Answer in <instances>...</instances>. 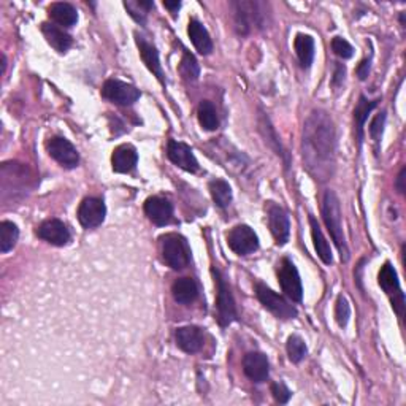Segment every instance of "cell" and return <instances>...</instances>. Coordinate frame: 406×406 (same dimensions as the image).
<instances>
[{
	"label": "cell",
	"mask_w": 406,
	"mask_h": 406,
	"mask_svg": "<svg viewBox=\"0 0 406 406\" xmlns=\"http://www.w3.org/2000/svg\"><path fill=\"white\" fill-rule=\"evenodd\" d=\"M144 214L155 226H169L174 221V205L170 203L169 198L153 196L144 202Z\"/></svg>",
	"instance_id": "14"
},
{
	"label": "cell",
	"mask_w": 406,
	"mask_h": 406,
	"mask_svg": "<svg viewBox=\"0 0 406 406\" xmlns=\"http://www.w3.org/2000/svg\"><path fill=\"white\" fill-rule=\"evenodd\" d=\"M378 282L382 291H384L389 297H391L392 308L396 310L398 318L403 319L405 314V296L400 289V281L397 276V271L394 269L391 262H386L381 267L380 275H378Z\"/></svg>",
	"instance_id": "6"
},
{
	"label": "cell",
	"mask_w": 406,
	"mask_h": 406,
	"mask_svg": "<svg viewBox=\"0 0 406 406\" xmlns=\"http://www.w3.org/2000/svg\"><path fill=\"white\" fill-rule=\"evenodd\" d=\"M357 76L360 78V80H366V76H369V74H370V60L369 59H365V60H362V62L359 64V67H357Z\"/></svg>",
	"instance_id": "39"
},
{
	"label": "cell",
	"mask_w": 406,
	"mask_h": 406,
	"mask_svg": "<svg viewBox=\"0 0 406 406\" xmlns=\"http://www.w3.org/2000/svg\"><path fill=\"white\" fill-rule=\"evenodd\" d=\"M322 218L330 232L332 240L335 242L338 251H340L343 262L349 260V248L344 238L343 226H341V208L340 200H338L337 194L333 191H327L322 198Z\"/></svg>",
	"instance_id": "2"
},
{
	"label": "cell",
	"mask_w": 406,
	"mask_h": 406,
	"mask_svg": "<svg viewBox=\"0 0 406 406\" xmlns=\"http://www.w3.org/2000/svg\"><path fill=\"white\" fill-rule=\"evenodd\" d=\"M135 42H137L138 51H140V58L143 60V64L148 67V70L151 71L155 78H158L160 85L165 86V75H164L162 65H160L158 49H155L154 44H151L149 42L144 40L143 37L138 35V33H135Z\"/></svg>",
	"instance_id": "18"
},
{
	"label": "cell",
	"mask_w": 406,
	"mask_h": 406,
	"mask_svg": "<svg viewBox=\"0 0 406 406\" xmlns=\"http://www.w3.org/2000/svg\"><path fill=\"white\" fill-rule=\"evenodd\" d=\"M171 294H174L175 302L180 305H191L198 297V286L192 278H180L171 286Z\"/></svg>",
	"instance_id": "23"
},
{
	"label": "cell",
	"mask_w": 406,
	"mask_h": 406,
	"mask_svg": "<svg viewBox=\"0 0 406 406\" xmlns=\"http://www.w3.org/2000/svg\"><path fill=\"white\" fill-rule=\"evenodd\" d=\"M187 33L192 44L196 46V49L200 54H203V56L211 54V51H213V42H211L210 33L207 29H205L202 22L197 19L189 21Z\"/></svg>",
	"instance_id": "21"
},
{
	"label": "cell",
	"mask_w": 406,
	"mask_h": 406,
	"mask_svg": "<svg viewBox=\"0 0 406 406\" xmlns=\"http://www.w3.org/2000/svg\"><path fill=\"white\" fill-rule=\"evenodd\" d=\"M227 243L233 253L238 255H248L259 248V238L251 227L246 224L235 226L227 233Z\"/></svg>",
	"instance_id": "10"
},
{
	"label": "cell",
	"mask_w": 406,
	"mask_h": 406,
	"mask_svg": "<svg viewBox=\"0 0 406 406\" xmlns=\"http://www.w3.org/2000/svg\"><path fill=\"white\" fill-rule=\"evenodd\" d=\"M48 15L56 24L64 26V27H71L78 22V11L74 5L67 2H56L51 7L48 8Z\"/></svg>",
	"instance_id": "24"
},
{
	"label": "cell",
	"mask_w": 406,
	"mask_h": 406,
	"mask_svg": "<svg viewBox=\"0 0 406 406\" xmlns=\"http://www.w3.org/2000/svg\"><path fill=\"white\" fill-rule=\"evenodd\" d=\"M124 7L127 11H129V15L133 19L143 24L144 19H146V13L154 7V3L143 2V0H140V2H124Z\"/></svg>",
	"instance_id": "33"
},
{
	"label": "cell",
	"mask_w": 406,
	"mask_h": 406,
	"mask_svg": "<svg viewBox=\"0 0 406 406\" xmlns=\"http://www.w3.org/2000/svg\"><path fill=\"white\" fill-rule=\"evenodd\" d=\"M140 96L142 94L135 86L119 80L105 81L102 87V97L116 105H121V107H130L140 99Z\"/></svg>",
	"instance_id": "9"
},
{
	"label": "cell",
	"mask_w": 406,
	"mask_h": 406,
	"mask_svg": "<svg viewBox=\"0 0 406 406\" xmlns=\"http://www.w3.org/2000/svg\"><path fill=\"white\" fill-rule=\"evenodd\" d=\"M167 158L180 169L189 171V174H196L198 170V162L194 155L192 149L189 144L176 140H170L167 144Z\"/></svg>",
	"instance_id": "15"
},
{
	"label": "cell",
	"mask_w": 406,
	"mask_h": 406,
	"mask_svg": "<svg viewBox=\"0 0 406 406\" xmlns=\"http://www.w3.org/2000/svg\"><path fill=\"white\" fill-rule=\"evenodd\" d=\"M197 118L202 129L205 130H216L219 127L218 113H216L214 105L210 100H202L197 108Z\"/></svg>",
	"instance_id": "29"
},
{
	"label": "cell",
	"mask_w": 406,
	"mask_h": 406,
	"mask_svg": "<svg viewBox=\"0 0 406 406\" xmlns=\"http://www.w3.org/2000/svg\"><path fill=\"white\" fill-rule=\"evenodd\" d=\"M180 74L186 81H197L200 75V67L196 59V56L189 51L183 53V59L180 64Z\"/></svg>",
	"instance_id": "32"
},
{
	"label": "cell",
	"mask_w": 406,
	"mask_h": 406,
	"mask_svg": "<svg viewBox=\"0 0 406 406\" xmlns=\"http://www.w3.org/2000/svg\"><path fill=\"white\" fill-rule=\"evenodd\" d=\"M344 74H346V69H344V65L341 64H337L335 65V74H333V86H340L343 80H344Z\"/></svg>",
	"instance_id": "38"
},
{
	"label": "cell",
	"mask_w": 406,
	"mask_h": 406,
	"mask_svg": "<svg viewBox=\"0 0 406 406\" xmlns=\"http://www.w3.org/2000/svg\"><path fill=\"white\" fill-rule=\"evenodd\" d=\"M380 100H369L364 96H360L357 105L354 108V121H355V129H357V140L359 144L364 140V127L365 122L369 119V115L378 107Z\"/></svg>",
	"instance_id": "26"
},
{
	"label": "cell",
	"mask_w": 406,
	"mask_h": 406,
	"mask_svg": "<svg viewBox=\"0 0 406 406\" xmlns=\"http://www.w3.org/2000/svg\"><path fill=\"white\" fill-rule=\"evenodd\" d=\"M76 216L85 229H94V227L102 226L107 218V205L100 198L87 197L80 203Z\"/></svg>",
	"instance_id": "11"
},
{
	"label": "cell",
	"mask_w": 406,
	"mask_h": 406,
	"mask_svg": "<svg viewBox=\"0 0 406 406\" xmlns=\"http://www.w3.org/2000/svg\"><path fill=\"white\" fill-rule=\"evenodd\" d=\"M267 213H269L270 232L276 244L278 246H285L289 242V235H291V222H289L287 213L275 203H269Z\"/></svg>",
	"instance_id": "13"
},
{
	"label": "cell",
	"mask_w": 406,
	"mask_h": 406,
	"mask_svg": "<svg viewBox=\"0 0 406 406\" xmlns=\"http://www.w3.org/2000/svg\"><path fill=\"white\" fill-rule=\"evenodd\" d=\"M48 154L65 169H75L80 164V154L76 148L64 137H53L46 142Z\"/></svg>",
	"instance_id": "12"
},
{
	"label": "cell",
	"mask_w": 406,
	"mask_h": 406,
	"mask_svg": "<svg viewBox=\"0 0 406 406\" xmlns=\"http://www.w3.org/2000/svg\"><path fill=\"white\" fill-rule=\"evenodd\" d=\"M294 48H296L297 58L305 69H308L314 59V38L305 33H297L294 40Z\"/></svg>",
	"instance_id": "27"
},
{
	"label": "cell",
	"mask_w": 406,
	"mask_h": 406,
	"mask_svg": "<svg viewBox=\"0 0 406 406\" xmlns=\"http://www.w3.org/2000/svg\"><path fill=\"white\" fill-rule=\"evenodd\" d=\"M176 346L187 354H196L203 348V332L196 325H185L175 332Z\"/></svg>",
	"instance_id": "19"
},
{
	"label": "cell",
	"mask_w": 406,
	"mask_h": 406,
	"mask_svg": "<svg viewBox=\"0 0 406 406\" xmlns=\"http://www.w3.org/2000/svg\"><path fill=\"white\" fill-rule=\"evenodd\" d=\"M332 51L337 56H340L341 59H351L354 56V48L348 40H344L341 37H335L332 40Z\"/></svg>",
	"instance_id": "35"
},
{
	"label": "cell",
	"mask_w": 406,
	"mask_h": 406,
	"mask_svg": "<svg viewBox=\"0 0 406 406\" xmlns=\"http://www.w3.org/2000/svg\"><path fill=\"white\" fill-rule=\"evenodd\" d=\"M286 349H287L289 359H291V362H294V364L302 362V360L307 357V354H308L307 344H305V341L298 335H291L287 338Z\"/></svg>",
	"instance_id": "31"
},
{
	"label": "cell",
	"mask_w": 406,
	"mask_h": 406,
	"mask_svg": "<svg viewBox=\"0 0 406 406\" xmlns=\"http://www.w3.org/2000/svg\"><path fill=\"white\" fill-rule=\"evenodd\" d=\"M349 318H351V305L344 296H338L335 307V319L340 327H346Z\"/></svg>",
	"instance_id": "34"
},
{
	"label": "cell",
	"mask_w": 406,
	"mask_h": 406,
	"mask_svg": "<svg viewBox=\"0 0 406 406\" xmlns=\"http://www.w3.org/2000/svg\"><path fill=\"white\" fill-rule=\"evenodd\" d=\"M162 259L170 269H186L191 262V248H189L186 238L178 235V233H167L162 237Z\"/></svg>",
	"instance_id": "4"
},
{
	"label": "cell",
	"mask_w": 406,
	"mask_h": 406,
	"mask_svg": "<svg viewBox=\"0 0 406 406\" xmlns=\"http://www.w3.org/2000/svg\"><path fill=\"white\" fill-rule=\"evenodd\" d=\"M208 189H210L211 198H213V202L218 205L219 208H227L232 203L233 194H232V187L227 181L224 180L210 181Z\"/></svg>",
	"instance_id": "28"
},
{
	"label": "cell",
	"mask_w": 406,
	"mask_h": 406,
	"mask_svg": "<svg viewBox=\"0 0 406 406\" xmlns=\"http://www.w3.org/2000/svg\"><path fill=\"white\" fill-rule=\"evenodd\" d=\"M405 175H406V169L403 167L402 170H400V174L397 176V181H396V187L400 194H405Z\"/></svg>",
	"instance_id": "40"
},
{
	"label": "cell",
	"mask_w": 406,
	"mask_h": 406,
	"mask_svg": "<svg viewBox=\"0 0 406 406\" xmlns=\"http://www.w3.org/2000/svg\"><path fill=\"white\" fill-rule=\"evenodd\" d=\"M310 226H311V237H313L314 248H316V253H318V255H319V259L325 265H332L333 264V254H332L330 244L327 243L324 233H322L321 227L318 224V221H316L313 216H310Z\"/></svg>",
	"instance_id": "25"
},
{
	"label": "cell",
	"mask_w": 406,
	"mask_h": 406,
	"mask_svg": "<svg viewBox=\"0 0 406 406\" xmlns=\"http://www.w3.org/2000/svg\"><path fill=\"white\" fill-rule=\"evenodd\" d=\"M19 238L18 226L13 224L11 221L0 222V253L7 254L16 246Z\"/></svg>",
	"instance_id": "30"
},
{
	"label": "cell",
	"mask_w": 406,
	"mask_h": 406,
	"mask_svg": "<svg viewBox=\"0 0 406 406\" xmlns=\"http://www.w3.org/2000/svg\"><path fill=\"white\" fill-rule=\"evenodd\" d=\"M278 280H280L282 292H285L292 302H302L303 298L302 280H300L296 264H294L291 259L282 257L281 262L278 264Z\"/></svg>",
	"instance_id": "7"
},
{
	"label": "cell",
	"mask_w": 406,
	"mask_h": 406,
	"mask_svg": "<svg viewBox=\"0 0 406 406\" xmlns=\"http://www.w3.org/2000/svg\"><path fill=\"white\" fill-rule=\"evenodd\" d=\"M384 124H386V113L382 111V113L376 115L375 119L371 121L370 124V135L373 138L376 144H380L381 142V137H382V132H384Z\"/></svg>",
	"instance_id": "36"
},
{
	"label": "cell",
	"mask_w": 406,
	"mask_h": 406,
	"mask_svg": "<svg viewBox=\"0 0 406 406\" xmlns=\"http://www.w3.org/2000/svg\"><path fill=\"white\" fill-rule=\"evenodd\" d=\"M233 16H235V27L238 33L246 35L251 32L255 26H259L262 19H260V8L262 3L259 2H246V0H240V2H233Z\"/></svg>",
	"instance_id": "8"
},
{
	"label": "cell",
	"mask_w": 406,
	"mask_h": 406,
	"mask_svg": "<svg viewBox=\"0 0 406 406\" xmlns=\"http://www.w3.org/2000/svg\"><path fill=\"white\" fill-rule=\"evenodd\" d=\"M5 69H7V58L5 56H2V71L5 74Z\"/></svg>",
	"instance_id": "42"
},
{
	"label": "cell",
	"mask_w": 406,
	"mask_h": 406,
	"mask_svg": "<svg viewBox=\"0 0 406 406\" xmlns=\"http://www.w3.org/2000/svg\"><path fill=\"white\" fill-rule=\"evenodd\" d=\"M164 7L167 10H170L171 13H176V11L181 8V2H178V0H176V2H164Z\"/></svg>",
	"instance_id": "41"
},
{
	"label": "cell",
	"mask_w": 406,
	"mask_h": 406,
	"mask_svg": "<svg viewBox=\"0 0 406 406\" xmlns=\"http://www.w3.org/2000/svg\"><path fill=\"white\" fill-rule=\"evenodd\" d=\"M243 371L249 380L257 382H265L270 376V362L264 353H248L243 357Z\"/></svg>",
	"instance_id": "17"
},
{
	"label": "cell",
	"mask_w": 406,
	"mask_h": 406,
	"mask_svg": "<svg viewBox=\"0 0 406 406\" xmlns=\"http://www.w3.org/2000/svg\"><path fill=\"white\" fill-rule=\"evenodd\" d=\"M42 33L44 35V38H46V42L60 54L69 51L71 43H74V40H71V37L69 35V33L64 32V29H60V27H58V26L49 24V22H43Z\"/></svg>",
	"instance_id": "22"
},
{
	"label": "cell",
	"mask_w": 406,
	"mask_h": 406,
	"mask_svg": "<svg viewBox=\"0 0 406 406\" xmlns=\"http://www.w3.org/2000/svg\"><path fill=\"white\" fill-rule=\"evenodd\" d=\"M213 276L216 281V291H218L216 292V313H218L216 318H218L221 327H227L238 319L235 298L232 296L226 278L218 269H213Z\"/></svg>",
	"instance_id": "3"
},
{
	"label": "cell",
	"mask_w": 406,
	"mask_h": 406,
	"mask_svg": "<svg viewBox=\"0 0 406 406\" xmlns=\"http://www.w3.org/2000/svg\"><path fill=\"white\" fill-rule=\"evenodd\" d=\"M303 162L318 181H327L335 167V127L325 111H313L303 127Z\"/></svg>",
	"instance_id": "1"
},
{
	"label": "cell",
	"mask_w": 406,
	"mask_h": 406,
	"mask_svg": "<svg viewBox=\"0 0 406 406\" xmlns=\"http://www.w3.org/2000/svg\"><path fill=\"white\" fill-rule=\"evenodd\" d=\"M271 394H273V397L278 403L285 405L289 402V398L292 397V392L289 391V389L282 384V382H275V384H271Z\"/></svg>",
	"instance_id": "37"
},
{
	"label": "cell",
	"mask_w": 406,
	"mask_h": 406,
	"mask_svg": "<svg viewBox=\"0 0 406 406\" xmlns=\"http://www.w3.org/2000/svg\"><path fill=\"white\" fill-rule=\"evenodd\" d=\"M255 296H257L259 302L264 307L273 313L276 318L280 319H296L297 318V310L287 302L285 297H281L280 294L271 291L270 287H267L262 282L255 285Z\"/></svg>",
	"instance_id": "5"
},
{
	"label": "cell",
	"mask_w": 406,
	"mask_h": 406,
	"mask_svg": "<svg viewBox=\"0 0 406 406\" xmlns=\"http://www.w3.org/2000/svg\"><path fill=\"white\" fill-rule=\"evenodd\" d=\"M138 164V153L137 149L129 143L119 144L115 148L113 155H111V165L116 174H130Z\"/></svg>",
	"instance_id": "20"
},
{
	"label": "cell",
	"mask_w": 406,
	"mask_h": 406,
	"mask_svg": "<svg viewBox=\"0 0 406 406\" xmlns=\"http://www.w3.org/2000/svg\"><path fill=\"white\" fill-rule=\"evenodd\" d=\"M37 237L53 246H65L70 242V230L62 221L48 219L38 226Z\"/></svg>",
	"instance_id": "16"
}]
</instances>
